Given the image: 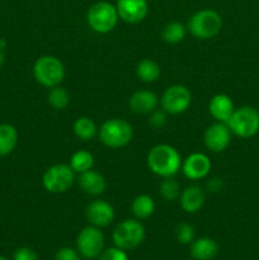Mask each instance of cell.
<instances>
[{"label":"cell","instance_id":"6da1fadb","mask_svg":"<svg viewBox=\"0 0 259 260\" xmlns=\"http://www.w3.org/2000/svg\"><path fill=\"white\" fill-rule=\"evenodd\" d=\"M149 169L161 178L174 177L182 168V157L175 147L160 144L152 147L146 157Z\"/></svg>","mask_w":259,"mask_h":260},{"label":"cell","instance_id":"7a4b0ae2","mask_svg":"<svg viewBox=\"0 0 259 260\" xmlns=\"http://www.w3.org/2000/svg\"><path fill=\"white\" fill-rule=\"evenodd\" d=\"M98 135L104 146L109 149H121L131 142L134 137V129L126 119L111 118L102 124Z\"/></svg>","mask_w":259,"mask_h":260},{"label":"cell","instance_id":"3957f363","mask_svg":"<svg viewBox=\"0 0 259 260\" xmlns=\"http://www.w3.org/2000/svg\"><path fill=\"white\" fill-rule=\"evenodd\" d=\"M188 30L198 40H210L216 37L222 28V18L212 9H202L189 18Z\"/></svg>","mask_w":259,"mask_h":260},{"label":"cell","instance_id":"277c9868","mask_svg":"<svg viewBox=\"0 0 259 260\" xmlns=\"http://www.w3.org/2000/svg\"><path fill=\"white\" fill-rule=\"evenodd\" d=\"M114 246L122 250H134L145 240V229L139 220L127 218L114 228L112 234Z\"/></svg>","mask_w":259,"mask_h":260},{"label":"cell","instance_id":"5b68a950","mask_svg":"<svg viewBox=\"0 0 259 260\" xmlns=\"http://www.w3.org/2000/svg\"><path fill=\"white\" fill-rule=\"evenodd\" d=\"M33 76L36 81L46 88H53L62 83L65 78L63 63L51 55L41 56L33 65Z\"/></svg>","mask_w":259,"mask_h":260},{"label":"cell","instance_id":"8992f818","mask_svg":"<svg viewBox=\"0 0 259 260\" xmlns=\"http://www.w3.org/2000/svg\"><path fill=\"white\" fill-rule=\"evenodd\" d=\"M226 124L235 136L250 139L259 132V111L250 106L240 107L234 111Z\"/></svg>","mask_w":259,"mask_h":260},{"label":"cell","instance_id":"52a82bcc","mask_svg":"<svg viewBox=\"0 0 259 260\" xmlns=\"http://www.w3.org/2000/svg\"><path fill=\"white\" fill-rule=\"evenodd\" d=\"M118 13L116 5L108 2H98L91 5L86 14L88 24L94 32L106 33L112 32L118 23Z\"/></svg>","mask_w":259,"mask_h":260},{"label":"cell","instance_id":"ba28073f","mask_svg":"<svg viewBox=\"0 0 259 260\" xmlns=\"http://www.w3.org/2000/svg\"><path fill=\"white\" fill-rule=\"evenodd\" d=\"M75 172L68 164H56L48 168L42 177V184L47 192L53 194L65 193L73 187Z\"/></svg>","mask_w":259,"mask_h":260},{"label":"cell","instance_id":"9c48e42d","mask_svg":"<svg viewBox=\"0 0 259 260\" xmlns=\"http://www.w3.org/2000/svg\"><path fill=\"white\" fill-rule=\"evenodd\" d=\"M104 235L99 228L86 226L76 238V250L84 259H96L104 250Z\"/></svg>","mask_w":259,"mask_h":260},{"label":"cell","instance_id":"30bf717a","mask_svg":"<svg viewBox=\"0 0 259 260\" xmlns=\"http://www.w3.org/2000/svg\"><path fill=\"white\" fill-rule=\"evenodd\" d=\"M192 103V94L184 85H172L163 93L160 104L161 109L169 114L184 113Z\"/></svg>","mask_w":259,"mask_h":260},{"label":"cell","instance_id":"8fae6325","mask_svg":"<svg viewBox=\"0 0 259 260\" xmlns=\"http://www.w3.org/2000/svg\"><path fill=\"white\" fill-rule=\"evenodd\" d=\"M231 131L229 126L223 122H216L207 127L203 136L205 146L210 150L211 152H222L229 147L231 142Z\"/></svg>","mask_w":259,"mask_h":260},{"label":"cell","instance_id":"7c38bea8","mask_svg":"<svg viewBox=\"0 0 259 260\" xmlns=\"http://www.w3.org/2000/svg\"><path fill=\"white\" fill-rule=\"evenodd\" d=\"M212 168L210 157L202 152H193L188 155L185 160L182 161V172L185 178L190 180L203 179L210 174V170Z\"/></svg>","mask_w":259,"mask_h":260},{"label":"cell","instance_id":"4fadbf2b","mask_svg":"<svg viewBox=\"0 0 259 260\" xmlns=\"http://www.w3.org/2000/svg\"><path fill=\"white\" fill-rule=\"evenodd\" d=\"M116 8L119 19L128 24L142 22L149 13L147 0H117Z\"/></svg>","mask_w":259,"mask_h":260},{"label":"cell","instance_id":"5bb4252c","mask_svg":"<svg viewBox=\"0 0 259 260\" xmlns=\"http://www.w3.org/2000/svg\"><path fill=\"white\" fill-rule=\"evenodd\" d=\"M85 217L91 226L106 228L114 220V208L107 201H91L85 208Z\"/></svg>","mask_w":259,"mask_h":260},{"label":"cell","instance_id":"9a60e30c","mask_svg":"<svg viewBox=\"0 0 259 260\" xmlns=\"http://www.w3.org/2000/svg\"><path fill=\"white\" fill-rule=\"evenodd\" d=\"M159 104L156 94L151 90H137L128 102L130 109L136 114H150Z\"/></svg>","mask_w":259,"mask_h":260},{"label":"cell","instance_id":"2e32d148","mask_svg":"<svg viewBox=\"0 0 259 260\" xmlns=\"http://www.w3.org/2000/svg\"><path fill=\"white\" fill-rule=\"evenodd\" d=\"M208 111L210 114L216 119V122H226L233 116L235 107H234L233 99L226 94H216L212 96L208 103Z\"/></svg>","mask_w":259,"mask_h":260},{"label":"cell","instance_id":"e0dca14e","mask_svg":"<svg viewBox=\"0 0 259 260\" xmlns=\"http://www.w3.org/2000/svg\"><path fill=\"white\" fill-rule=\"evenodd\" d=\"M79 187L85 194L101 196L106 190V179L101 173L90 169L79 174Z\"/></svg>","mask_w":259,"mask_h":260},{"label":"cell","instance_id":"ac0fdd59","mask_svg":"<svg viewBox=\"0 0 259 260\" xmlns=\"http://www.w3.org/2000/svg\"><path fill=\"white\" fill-rule=\"evenodd\" d=\"M205 192L198 185H189L179 196L180 207L187 213H196L205 205Z\"/></svg>","mask_w":259,"mask_h":260},{"label":"cell","instance_id":"d6986e66","mask_svg":"<svg viewBox=\"0 0 259 260\" xmlns=\"http://www.w3.org/2000/svg\"><path fill=\"white\" fill-rule=\"evenodd\" d=\"M218 254V245L213 239L200 238L190 244V255L195 260H212Z\"/></svg>","mask_w":259,"mask_h":260},{"label":"cell","instance_id":"ffe728a7","mask_svg":"<svg viewBox=\"0 0 259 260\" xmlns=\"http://www.w3.org/2000/svg\"><path fill=\"white\" fill-rule=\"evenodd\" d=\"M18 144V131L9 123L0 124V157L7 156Z\"/></svg>","mask_w":259,"mask_h":260},{"label":"cell","instance_id":"44dd1931","mask_svg":"<svg viewBox=\"0 0 259 260\" xmlns=\"http://www.w3.org/2000/svg\"><path fill=\"white\" fill-rule=\"evenodd\" d=\"M161 70H160V66L155 62L154 60H150V58H144V60L140 61L137 63L136 68V75L142 83L151 84L159 79Z\"/></svg>","mask_w":259,"mask_h":260},{"label":"cell","instance_id":"7402d4cb","mask_svg":"<svg viewBox=\"0 0 259 260\" xmlns=\"http://www.w3.org/2000/svg\"><path fill=\"white\" fill-rule=\"evenodd\" d=\"M131 211L137 220H145L152 216L155 211V202L150 196L140 194L132 201Z\"/></svg>","mask_w":259,"mask_h":260},{"label":"cell","instance_id":"603a6c76","mask_svg":"<svg viewBox=\"0 0 259 260\" xmlns=\"http://www.w3.org/2000/svg\"><path fill=\"white\" fill-rule=\"evenodd\" d=\"M73 129L75 136L78 139L83 140V141H90V140H93L95 137L96 132H98L95 123L89 117H79L74 122Z\"/></svg>","mask_w":259,"mask_h":260},{"label":"cell","instance_id":"cb8c5ba5","mask_svg":"<svg viewBox=\"0 0 259 260\" xmlns=\"http://www.w3.org/2000/svg\"><path fill=\"white\" fill-rule=\"evenodd\" d=\"M187 33V28L179 22H170L165 24V27L161 30V38L164 42L169 45H177L182 42Z\"/></svg>","mask_w":259,"mask_h":260},{"label":"cell","instance_id":"d4e9b609","mask_svg":"<svg viewBox=\"0 0 259 260\" xmlns=\"http://www.w3.org/2000/svg\"><path fill=\"white\" fill-rule=\"evenodd\" d=\"M71 169L74 170L78 174L86 172V170H90L94 165V157L86 150H79V151L74 152L73 156L70 159Z\"/></svg>","mask_w":259,"mask_h":260},{"label":"cell","instance_id":"484cf974","mask_svg":"<svg viewBox=\"0 0 259 260\" xmlns=\"http://www.w3.org/2000/svg\"><path fill=\"white\" fill-rule=\"evenodd\" d=\"M48 104L52 107L53 109H57V111H62L70 103V95H69V91L66 90L62 86L57 85L50 88L47 95Z\"/></svg>","mask_w":259,"mask_h":260},{"label":"cell","instance_id":"4316f807","mask_svg":"<svg viewBox=\"0 0 259 260\" xmlns=\"http://www.w3.org/2000/svg\"><path fill=\"white\" fill-rule=\"evenodd\" d=\"M160 194L167 201H175L180 196V184L173 177L164 178V180L160 184Z\"/></svg>","mask_w":259,"mask_h":260},{"label":"cell","instance_id":"83f0119b","mask_svg":"<svg viewBox=\"0 0 259 260\" xmlns=\"http://www.w3.org/2000/svg\"><path fill=\"white\" fill-rule=\"evenodd\" d=\"M175 236L178 243L183 245H190L195 240V229L189 223H180L175 230Z\"/></svg>","mask_w":259,"mask_h":260},{"label":"cell","instance_id":"f1b7e54d","mask_svg":"<svg viewBox=\"0 0 259 260\" xmlns=\"http://www.w3.org/2000/svg\"><path fill=\"white\" fill-rule=\"evenodd\" d=\"M98 260H128L126 251L113 246L103 250V253L98 256Z\"/></svg>","mask_w":259,"mask_h":260},{"label":"cell","instance_id":"f546056e","mask_svg":"<svg viewBox=\"0 0 259 260\" xmlns=\"http://www.w3.org/2000/svg\"><path fill=\"white\" fill-rule=\"evenodd\" d=\"M167 123V112L164 111H152L149 117V126L154 129H160Z\"/></svg>","mask_w":259,"mask_h":260},{"label":"cell","instance_id":"4dcf8cb0","mask_svg":"<svg viewBox=\"0 0 259 260\" xmlns=\"http://www.w3.org/2000/svg\"><path fill=\"white\" fill-rule=\"evenodd\" d=\"M13 260H38V255L33 249L28 248V246H22L14 251Z\"/></svg>","mask_w":259,"mask_h":260},{"label":"cell","instance_id":"1f68e13d","mask_svg":"<svg viewBox=\"0 0 259 260\" xmlns=\"http://www.w3.org/2000/svg\"><path fill=\"white\" fill-rule=\"evenodd\" d=\"M81 255L78 250L73 248H61L56 253L55 260H80Z\"/></svg>","mask_w":259,"mask_h":260},{"label":"cell","instance_id":"d6a6232c","mask_svg":"<svg viewBox=\"0 0 259 260\" xmlns=\"http://www.w3.org/2000/svg\"><path fill=\"white\" fill-rule=\"evenodd\" d=\"M207 187L208 189L212 190V192H218V190H221V188H222V182H221V179H218V178H215V179H212L208 183Z\"/></svg>","mask_w":259,"mask_h":260},{"label":"cell","instance_id":"836d02e7","mask_svg":"<svg viewBox=\"0 0 259 260\" xmlns=\"http://www.w3.org/2000/svg\"><path fill=\"white\" fill-rule=\"evenodd\" d=\"M4 61H5V55L4 52H3V50H0V68L4 65Z\"/></svg>","mask_w":259,"mask_h":260},{"label":"cell","instance_id":"e575fe53","mask_svg":"<svg viewBox=\"0 0 259 260\" xmlns=\"http://www.w3.org/2000/svg\"><path fill=\"white\" fill-rule=\"evenodd\" d=\"M0 260H8V259L5 258V256H2V255H0Z\"/></svg>","mask_w":259,"mask_h":260}]
</instances>
